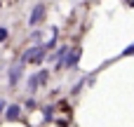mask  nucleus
Listing matches in <instances>:
<instances>
[{"mask_svg": "<svg viewBox=\"0 0 134 127\" xmlns=\"http://www.w3.org/2000/svg\"><path fill=\"white\" fill-rule=\"evenodd\" d=\"M42 59H45V47H33V49H28V52L24 54L21 64H24V61H33V64H40Z\"/></svg>", "mask_w": 134, "mask_h": 127, "instance_id": "1", "label": "nucleus"}, {"mask_svg": "<svg viewBox=\"0 0 134 127\" xmlns=\"http://www.w3.org/2000/svg\"><path fill=\"white\" fill-rule=\"evenodd\" d=\"M42 19H45V5H38V7L31 12L28 24H31V26H35V24H38V21H42Z\"/></svg>", "mask_w": 134, "mask_h": 127, "instance_id": "2", "label": "nucleus"}, {"mask_svg": "<svg viewBox=\"0 0 134 127\" xmlns=\"http://www.w3.org/2000/svg\"><path fill=\"white\" fill-rule=\"evenodd\" d=\"M78 61H80V52L75 49V52H68V54H66V61H64V64H66V66H75Z\"/></svg>", "mask_w": 134, "mask_h": 127, "instance_id": "3", "label": "nucleus"}, {"mask_svg": "<svg viewBox=\"0 0 134 127\" xmlns=\"http://www.w3.org/2000/svg\"><path fill=\"white\" fill-rule=\"evenodd\" d=\"M19 75H21V64H16V66H12V71H9V85H16V80H19Z\"/></svg>", "mask_w": 134, "mask_h": 127, "instance_id": "4", "label": "nucleus"}, {"mask_svg": "<svg viewBox=\"0 0 134 127\" xmlns=\"http://www.w3.org/2000/svg\"><path fill=\"white\" fill-rule=\"evenodd\" d=\"M19 111H21L19 106H7V113H5V118H7V120H16V118H19Z\"/></svg>", "mask_w": 134, "mask_h": 127, "instance_id": "5", "label": "nucleus"}, {"mask_svg": "<svg viewBox=\"0 0 134 127\" xmlns=\"http://www.w3.org/2000/svg\"><path fill=\"white\" fill-rule=\"evenodd\" d=\"M2 40H7V28L0 26V42H2Z\"/></svg>", "mask_w": 134, "mask_h": 127, "instance_id": "6", "label": "nucleus"}, {"mask_svg": "<svg viewBox=\"0 0 134 127\" xmlns=\"http://www.w3.org/2000/svg\"><path fill=\"white\" fill-rule=\"evenodd\" d=\"M122 54H125V57H132V54H134V45H130V47H127Z\"/></svg>", "mask_w": 134, "mask_h": 127, "instance_id": "7", "label": "nucleus"}, {"mask_svg": "<svg viewBox=\"0 0 134 127\" xmlns=\"http://www.w3.org/2000/svg\"><path fill=\"white\" fill-rule=\"evenodd\" d=\"M2 108H5V101H2V99H0V111H2Z\"/></svg>", "mask_w": 134, "mask_h": 127, "instance_id": "8", "label": "nucleus"}]
</instances>
